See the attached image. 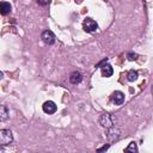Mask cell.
<instances>
[{
	"mask_svg": "<svg viewBox=\"0 0 153 153\" xmlns=\"http://www.w3.org/2000/svg\"><path fill=\"white\" fill-rule=\"evenodd\" d=\"M82 29H84V31H86L88 33H92V32H96L97 31L98 24L92 18H85L84 22H82Z\"/></svg>",
	"mask_w": 153,
	"mask_h": 153,
	"instance_id": "1",
	"label": "cell"
},
{
	"mask_svg": "<svg viewBox=\"0 0 153 153\" xmlns=\"http://www.w3.org/2000/svg\"><path fill=\"white\" fill-rule=\"evenodd\" d=\"M12 141H13L12 131L8 130V129H1L0 130V143H1V146L10 145Z\"/></svg>",
	"mask_w": 153,
	"mask_h": 153,
	"instance_id": "2",
	"label": "cell"
},
{
	"mask_svg": "<svg viewBox=\"0 0 153 153\" xmlns=\"http://www.w3.org/2000/svg\"><path fill=\"white\" fill-rule=\"evenodd\" d=\"M41 38H42V41H43L45 44H48V45H51V44L55 43V35H54V32L50 31V30L43 31L42 35H41Z\"/></svg>",
	"mask_w": 153,
	"mask_h": 153,
	"instance_id": "3",
	"label": "cell"
},
{
	"mask_svg": "<svg viewBox=\"0 0 153 153\" xmlns=\"http://www.w3.org/2000/svg\"><path fill=\"white\" fill-rule=\"evenodd\" d=\"M99 123L105 127V128H112L114 126V121H112V117L110 114H103L100 117H99Z\"/></svg>",
	"mask_w": 153,
	"mask_h": 153,
	"instance_id": "4",
	"label": "cell"
},
{
	"mask_svg": "<svg viewBox=\"0 0 153 153\" xmlns=\"http://www.w3.org/2000/svg\"><path fill=\"white\" fill-rule=\"evenodd\" d=\"M56 110H57V106H56V104H55L53 100H47V102L43 104V111H44L45 114L51 115V114H54Z\"/></svg>",
	"mask_w": 153,
	"mask_h": 153,
	"instance_id": "5",
	"label": "cell"
},
{
	"mask_svg": "<svg viewBox=\"0 0 153 153\" xmlns=\"http://www.w3.org/2000/svg\"><path fill=\"white\" fill-rule=\"evenodd\" d=\"M111 99H112L115 105H121L124 102V94L121 91H115L111 96Z\"/></svg>",
	"mask_w": 153,
	"mask_h": 153,
	"instance_id": "6",
	"label": "cell"
},
{
	"mask_svg": "<svg viewBox=\"0 0 153 153\" xmlns=\"http://www.w3.org/2000/svg\"><path fill=\"white\" fill-rule=\"evenodd\" d=\"M100 71H102V75L105 76V78L111 76L112 73H114V69H112L111 65H109V63H104V65L100 67Z\"/></svg>",
	"mask_w": 153,
	"mask_h": 153,
	"instance_id": "7",
	"label": "cell"
},
{
	"mask_svg": "<svg viewBox=\"0 0 153 153\" xmlns=\"http://www.w3.org/2000/svg\"><path fill=\"white\" fill-rule=\"evenodd\" d=\"M81 80H82V75H81L80 72H76V71H75V72L71 73V75H69V81H71L72 84L76 85V84H79Z\"/></svg>",
	"mask_w": 153,
	"mask_h": 153,
	"instance_id": "8",
	"label": "cell"
},
{
	"mask_svg": "<svg viewBox=\"0 0 153 153\" xmlns=\"http://www.w3.org/2000/svg\"><path fill=\"white\" fill-rule=\"evenodd\" d=\"M11 4L10 2H7V1H1L0 2V13L2 14V16H6V14H8L10 12H11Z\"/></svg>",
	"mask_w": 153,
	"mask_h": 153,
	"instance_id": "9",
	"label": "cell"
},
{
	"mask_svg": "<svg viewBox=\"0 0 153 153\" xmlns=\"http://www.w3.org/2000/svg\"><path fill=\"white\" fill-rule=\"evenodd\" d=\"M124 153H137V145H136V142L131 141L128 145V147L124 149Z\"/></svg>",
	"mask_w": 153,
	"mask_h": 153,
	"instance_id": "10",
	"label": "cell"
},
{
	"mask_svg": "<svg viewBox=\"0 0 153 153\" xmlns=\"http://www.w3.org/2000/svg\"><path fill=\"white\" fill-rule=\"evenodd\" d=\"M7 117H8V110L5 105H1L0 106V120L4 122L7 120Z\"/></svg>",
	"mask_w": 153,
	"mask_h": 153,
	"instance_id": "11",
	"label": "cell"
},
{
	"mask_svg": "<svg viewBox=\"0 0 153 153\" xmlns=\"http://www.w3.org/2000/svg\"><path fill=\"white\" fill-rule=\"evenodd\" d=\"M137 76H139V74H137V72L134 71V69L129 71L128 74H127V79H128V81H135V80L137 79Z\"/></svg>",
	"mask_w": 153,
	"mask_h": 153,
	"instance_id": "12",
	"label": "cell"
},
{
	"mask_svg": "<svg viewBox=\"0 0 153 153\" xmlns=\"http://www.w3.org/2000/svg\"><path fill=\"white\" fill-rule=\"evenodd\" d=\"M127 57H128V60L133 61V60H136L137 59V54H135V53H128L127 54Z\"/></svg>",
	"mask_w": 153,
	"mask_h": 153,
	"instance_id": "13",
	"label": "cell"
},
{
	"mask_svg": "<svg viewBox=\"0 0 153 153\" xmlns=\"http://www.w3.org/2000/svg\"><path fill=\"white\" fill-rule=\"evenodd\" d=\"M109 146H110L109 143H108V145H104L102 148H98V149H97V153H103L104 151H106V149L109 148Z\"/></svg>",
	"mask_w": 153,
	"mask_h": 153,
	"instance_id": "14",
	"label": "cell"
},
{
	"mask_svg": "<svg viewBox=\"0 0 153 153\" xmlns=\"http://www.w3.org/2000/svg\"><path fill=\"white\" fill-rule=\"evenodd\" d=\"M38 5H49V1H37Z\"/></svg>",
	"mask_w": 153,
	"mask_h": 153,
	"instance_id": "15",
	"label": "cell"
},
{
	"mask_svg": "<svg viewBox=\"0 0 153 153\" xmlns=\"http://www.w3.org/2000/svg\"><path fill=\"white\" fill-rule=\"evenodd\" d=\"M152 93H153V87H152Z\"/></svg>",
	"mask_w": 153,
	"mask_h": 153,
	"instance_id": "16",
	"label": "cell"
}]
</instances>
